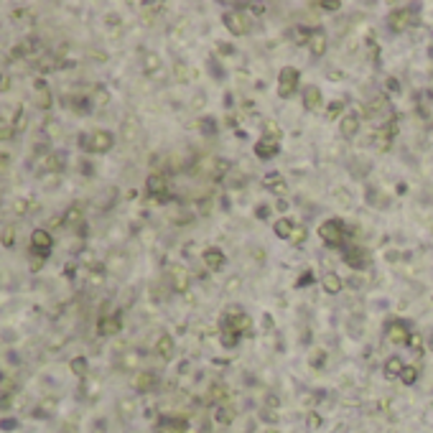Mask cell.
I'll list each match as a JSON object with an SVG mask.
<instances>
[{"mask_svg":"<svg viewBox=\"0 0 433 433\" xmlns=\"http://www.w3.org/2000/svg\"><path fill=\"white\" fill-rule=\"evenodd\" d=\"M224 23L232 28V33H247V28H250V21L245 18V13H227Z\"/></svg>","mask_w":433,"mask_h":433,"instance_id":"cell-3","label":"cell"},{"mask_svg":"<svg viewBox=\"0 0 433 433\" xmlns=\"http://www.w3.org/2000/svg\"><path fill=\"white\" fill-rule=\"evenodd\" d=\"M204 260H207V265H209V268H222V252H219V250H209V252H207V255H204Z\"/></svg>","mask_w":433,"mask_h":433,"instance_id":"cell-7","label":"cell"},{"mask_svg":"<svg viewBox=\"0 0 433 433\" xmlns=\"http://www.w3.org/2000/svg\"><path fill=\"white\" fill-rule=\"evenodd\" d=\"M324 288L331 290V293H337V290L342 288V283H339V275H334V273H331V275H326V278H324Z\"/></svg>","mask_w":433,"mask_h":433,"instance_id":"cell-9","label":"cell"},{"mask_svg":"<svg viewBox=\"0 0 433 433\" xmlns=\"http://www.w3.org/2000/svg\"><path fill=\"white\" fill-rule=\"evenodd\" d=\"M33 245H36V247H41V250H46V247L51 245V240H49V234H46V232H36V234H33Z\"/></svg>","mask_w":433,"mask_h":433,"instance_id":"cell-11","label":"cell"},{"mask_svg":"<svg viewBox=\"0 0 433 433\" xmlns=\"http://www.w3.org/2000/svg\"><path fill=\"white\" fill-rule=\"evenodd\" d=\"M275 232H278L281 237H286V240H290V232H293V224H290L288 219H281V222L275 224Z\"/></svg>","mask_w":433,"mask_h":433,"instance_id":"cell-8","label":"cell"},{"mask_svg":"<svg viewBox=\"0 0 433 433\" xmlns=\"http://www.w3.org/2000/svg\"><path fill=\"white\" fill-rule=\"evenodd\" d=\"M158 349H161V352H171V342H166V339H163V342H161V347H158Z\"/></svg>","mask_w":433,"mask_h":433,"instance_id":"cell-15","label":"cell"},{"mask_svg":"<svg viewBox=\"0 0 433 433\" xmlns=\"http://www.w3.org/2000/svg\"><path fill=\"white\" fill-rule=\"evenodd\" d=\"M308 46L316 51V54H324V33H308Z\"/></svg>","mask_w":433,"mask_h":433,"instance_id":"cell-6","label":"cell"},{"mask_svg":"<svg viewBox=\"0 0 433 433\" xmlns=\"http://www.w3.org/2000/svg\"><path fill=\"white\" fill-rule=\"evenodd\" d=\"M275 148H278L275 143H268V141H263V143L258 145V153H260V155L265 158V150H268V153H275Z\"/></svg>","mask_w":433,"mask_h":433,"instance_id":"cell-12","label":"cell"},{"mask_svg":"<svg viewBox=\"0 0 433 433\" xmlns=\"http://www.w3.org/2000/svg\"><path fill=\"white\" fill-rule=\"evenodd\" d=\"M296 84H298V72L296 69H283L281 72V84H278L281 97H290L293 89H296Z\"/></svg>","mask_w":433,"mask_h":433,"instance_id":"cell-2","label":"cell"},{"mask_svg":"<svg viewBox=\"0 0 433 433\" xmlns=\"http://www.w3.org/2000/svg\"><path fill=\"white\" fill-rule=\"evenodd\" d=\"M387 334H390V339H392V342H395V344H403V342H405V339H410V337H408V331H405V329H403V326H400V324H392V326H390V331H387Z\"/></svg>","mask_w":433,"mask_h":433,"instance_id":"cell-4","label":"cell"},{"mask_svg":"<svg viewBox=\"0 0 433 433\" xmlns=\"http://www.w3.org/2000/svg\"><path fill=\"white\" fill-rule=\"evenodd\" d=\"M342 133H344V135H355V133H357V117H347V120L342 123Z\"/></svg>","mask_w":433,"mask_h":433,"instance_id":"cell-10","label":"cell"},{"mask_svg":"<svg viewBox=\"0 0 433 433\" xmlns=\"http://www.w3.org/2000/svg\"><path fill=\"white\" fill-rule=\"evenodd\" d=\"M319 100H321V97H319V89H316V87H308V89H306V97H303L306 107H311V110L319 107Z\"/></svg>","mask_w":433,"mask_h":433,"instance_id":"cell-5","label":"cell"},{"mask_svg":"<svg viewBox=\"0 0 433 433\" xmlns=\"http://www.w3.org/2000/svg\"><path fill=\"white\" fill-rule=\"evenodd\" d=\"M303 234H306V229H303V227H296V229L290 232V242H296V245H298V242L303 240Z\"/></svg>","mask_w":433,"mask_h":433,"instance_id":"cell-13","label":"cell"},{"mask_svg":"<svg viewBox=\"0 0 433 433\" xmlns=\"http://www.w3.org/2000/svg\"><path fill=\"white\" fill-rule=\"evenodd\" d=\"M321 237H324V242H329V245H339L342 242V237H344V229H342V224L339 222H326V224H321Z\"/></svg>","mask_w":433,"mask_h":433,"instance_id":"cell-1","label":"cell"},{"mask_svg":"<svg viewBox=\"0 0 433 433\" xmlns=\"http://www.w3.org/2000/svg\"><path fill=\"white\" fill-rule=\"evenodd\" d=\"M398 369H400V362H390V364H387V375H390V372H398Z\"/></svg>","mask_w":433,"mask_h":433,"instance_id":"cell-14","label":"cell"}]
</instances>
